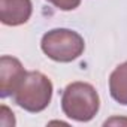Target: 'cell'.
Wrapping results in <instances>:
<instances>
[{"label": "cell", "instance_id": "5b68a950", "mask_svg": "<svg viewBox=\"0 0 127 127\" xmlns=\"http://www.w3.org/2000/svg\"><path fill=\"white\" fill-rule=\"evenodd\" d=\"M32 0H0V20L5 26L26 24L32 17Z\"/></svg>", "mask_w": 127, "mask_h": 127}, {"label": "cell", "instance_id": "3957f363", "mask_svg": "<svg viewBox=\"0 0 127 127\" xmlns=\"http://www.w3.org/2000/svg\"><path fill=\"white\" fill-rule=\"evenodd\" d=\"M40 48L51 60L58 63H70L85 49L82 36L69 29H54L42 36Z\"/></svg>", "mask_w": 127, "mask_h": 127}, {"label": "cell", "instance_id": "8992f818", "mask_svg": "<svg viewBox=\"0 0 127 127\" xmlns=\"http://www.w3.org/2000/svg\"><path fill=\"white\" fill-rule=\"evenodd\" d=\"M109 93L114 100L127 106V61L112 70L109 76Z\"/></svg>", "mask_w": 127, "mask_h": 127}, {"label": "cell", "instance_id": "6da1fadb", "mask_svg": "<svg viewBox=\"0 0 127 127\" xmlns=\"http://www.w3.org/2000/svg\"><path fill=\"white\" fill-rule=\"evenodd\" d=\"M100 108V97L96 88L88 82H72L69 84L61 96V109L66 117L87 123L96 117Z\"/></svg>", "mask_w": 127, "mask_h": 127}, {"label": "cell", "instance_id": "ba28073f", "mask_svg": "<svg viewBox=\"0 0 127 127\" xmlns=\"http://www.w3.org/2000/svg\"><path fill=\"white\" fill-rule=\"evenodd\" d=\"M46 2L52 3L55 8H58L61 11H73L79 6L81 0H46Z\"/></svg>", "mask_w": 127, "mask_h": 127}, {"label": "cell", "instance_id": "7a4b0ae2", "mask_svg": "<svg viewBox=\"0 0 127 127\" xmlns=\"http://www.w3.org/2000/svg\"><path fill=\"white\" fill-rule=\"evenodd\" d=\"M52 82L42 72H27L21 85L14 94L15 103L27 112H42L51 102Z\"/></svg>", "mask_w": 127, "mask_h": 127}, {"label": "cell", "instance_id": "52a82bcc", "mask_svg": "<svg viewBox=\"0 0 127 127\" xmlns=\"http://www.w3.org/2000/svg\"><path fill=\"white\" fill-rule=\"evenodd\" d=\"M0 126L2 127H14L15 126L14 112L5 105H2V108H0Z\"/></svg>", "mask_w": 127, "mask_h": 127}, {"label": "cell", "instance_id": "277c9868", "mask_svg": "<svg viewBox=\"0 0 127 127\" xmlns=\"http://www.w3.org/2000/svg\"><path fill=\"white\" fill-rule=\"evenodd\" d=\"M27 72L24 70L21 61L11 55H3L0 58V96L6 99L14 96Z\"/></svg>", "mask_w": 127, "mask_h": 127}]
</instances>
